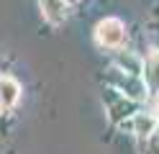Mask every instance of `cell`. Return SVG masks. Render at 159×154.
I'll use <instances>...</instances> for the list:
<instances>
[{"mask_svg": "<svg viewBox=\"0 0 159 154\" xmlns=\"http://www.w3.org/2000/svg\"><path fill=\"white\" fill-rule=\"evenodd\" d=\"M21 98V85L13 77H0V108H13Z\"/></svg>", "mask_w": 159, "mask_h": 154, "instance_id": "obj_2", "label": "cell"}, {"mask_svg": "<svg viewBox=\"0 0 159 154\" xmlns=\"http://www.w3.org/2000/svg\"><path fill=\"white\" fill-rule=\"evenodd\" d=\"M154 118L159 121V95H157V100H154Z\"/></svg>", "mask_w": 159, "mask_h": 154, "instance_id": "obj_6", "label": "cell"}, {"mask_svg": "<svg viewBox=\"0 0 159 154\" xmlns=\"http://www.w3.org/2000/svg\"><path fill=\"white\" fill-rule=\"evenodd\" d=\"M144 80L152 90H159V51H152L144 62Z\"/></svg>", "mask_w": 159, "mask_h": 154, "instance_id": "obj_4", "label": "cell"}, {"mask_svg": "<svg viewBox=\"0 0 159 154\" xmlns=\"http://www.w3.org/2000/svg\"><path fill=\"white\" fill-rule=\"evenodd\" d=\"M131 128L136 136H152L154 128H157V118L154 116H146V113H136L131 118Z\"/></svg>", "mask_w": 159, "mask_h": 154, "instance_id": "obj_5", "label": "cell"}, {"mask_svg": "<svg viewBox=\"0 0 159 154\" xmlns=\"http://www.w3.org/2000/svg\"><path fill=\"white\" fill-rule=\"evenodd\" d=\"M41 8L49 23H62L67 18V0H41Z\"/></svg>", "mask_w": 159, "mask_h": 154, "instance_id": "obj_3", "label": "cell"}, {"mask_svg": "<svg viewBox=\"0 0 159 154\" xmlns=\"http://www.w3.org/2000/svg\"><path fill=\"white\" fill-rule=\"evenodd\" d=\"M95 39H98V44L105 46V49H118L126 41L123 21L121 18H105V21H100L98 28H95Z\"/></svg>", "mask_w": 159, "mask_h": 154, "instance_id": "obj_1", "label": "cell"}]
</instances>
